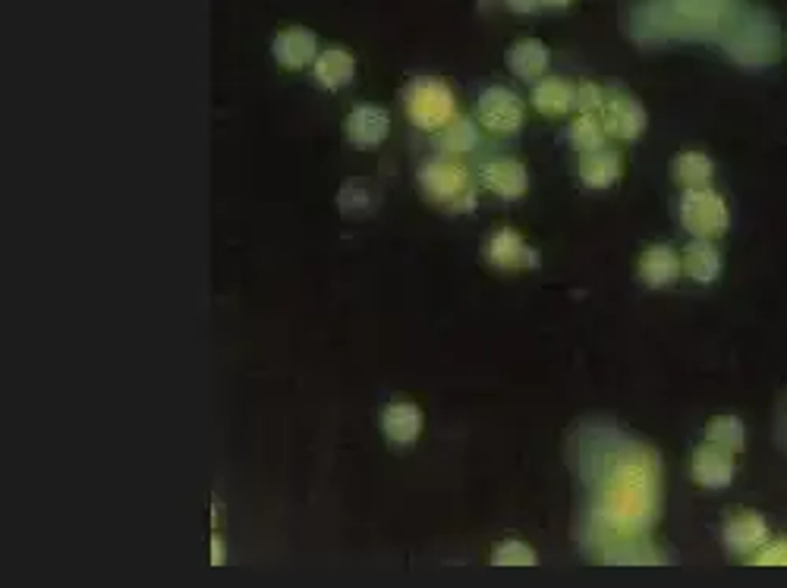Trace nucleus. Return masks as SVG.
I'll use <instances>...</instances> for the list:
<instances>
[{"mask_svg":"<svg viewBox=\"0 0 787 588\" xmlns=\"http://www.w3.org/2000/svg\"><path fill=\"white\" fill-rule=\"evenodd\" d=\"M724 47L734 61L746 66H768L781 51V32L772 13H746L744 20L731 25V39Z\"/></svg>","mask_w":787,"mask_h":588,"instance_id":"3","label":"nucleus"},{"mask_svg":"<svg viewBox=\"0 0 787 588\" xmlns=\"http://www.w3.org/2000/svg\"><path fill=\"white\" fill-rule=\"evenodd\" d=\"M508 66H511V73L517 79L539 83L545 76V70L552 66V51H549V44L539 42V39H520L508 51Z\"/></svg>","mask_w":787,"mask_h":588,"instance_id":"19","label":"nucleus"},{"mask_svg":"<svg viewBox=\"0 0 787 588\" xmlns=\"http://www.w3.org/2000/svg\"><path fill=\"white\" fill-rule=\"evenodd\" d=\"M476 117H479V127L491 132V136H513L523 127V101L520 95L504 88V85H489L482 95H479V105H476Z\"/></svg>","mask_w":787,"mask_h":588,"instance_id":"7","label":"nucleus"},{"mask_svg":"<svg viewBox=\"0 0 787 588\" xmlns=\"http://www.w3.org/2000/svg\"><path fill=\"white\" fill-rule=\"evenodd\" d=\"M598 120H602L605 132L620 139V142H634L649 127V114H646L642 101H637L630 92H620V88L608 92L605 105L598 110Z\"/></svg>","mask_w":787,"mask_h":588,"instance_id":"8","label":"nucleus"},{"mask_svg":"<svg viewBox=\"0 0 787 588\" xmlns=\"http://www.w3.org/2000/svg\"><path fill=\"white\" fill-rule=\"evenodd\" d=\"M598 564H615V567H656L664 564L661 550L649 542V532H634V535H617L605 545L596 547Z\"/></svg>","mask_w":787,"mask_h":588,"instance_id":"9","label":"nucleus"},{"mask_svg":"<svg viewBox=\"0 0 787 588\" xmlns=\"http://www.w3.org/2000/svg\"><path fill=\"white\" fill-rule=\"evenodd\" d=\"M712 173H715V164L702 151H683L671 161V177L681 183L683 190H709Z\"/></svg>","mask_w":787,"mask_h":588,"instance_id":"23","label":"nucleus"},{"mask_svg":"<svg viewBox=\"0 0 787 588\" xmlns=\"http://www.w3.org/2000/svg\"><path fill=\"white\" fill-rule=\"evenodd\" d=\"M608 92L596 83H579L576 85V110L579 114H598L605 105Z\"/></svg>","mask_w":787,"mask_h":588,"instance_id":"29","label":"nucleus"},{"mask_svg":"<svg viewBox=\"0 0 787 588\" xmlns=\"http://www.w3.org/2000/svg\"><path fill=\"white\" fill-rule=\"evenodd\" d=\"M482 186L498 199H520L530 190V173L513 158H494L482 168Z\"/></svg>","mask_w":787,"mask_h":588,"instance_id":"17","label":"nucleus"},{"mask_svg":"<svg viewBox=\"0 0 787 588\" xmlns=\"http://www.w3.org/2000/svg\"><path fill=\"white\" fill-rule=\"evenodd\" d=\"M489 261L498 271H535L542 265L539 253L511 227L498 231L489 239Z\"/></svg>","mask_w":787,"mask_h":588,"instance_id":"10","label":"nucleus"},{"mask_svg":"<svg viewBox=\"0 0 787 588\" xmlns=\"http://www.w3.org/2000/svg\"><path fill=\"white\" fill-rule=\"evenodd\" d=\"M272 57L284 70H306L309 64H316V57H319V39H316V32L299 29V25L284 29V32H277L275 42H272Z\"/></svg>","mask_w":787,"mask_h":588,"instance_id":"11","label":"nucleus"},{"mask_svg":"<svg viewBox=\"0 0 787 588\" xmlns=\"http://www.w3.org/2000/svg\"><path fill=\"white\" fill-rule=\"evenodd\" d=\"M693 479H696V484L712 488V491L727 488L734 482V453L722 443H700L696 453H693Z\"/></svg>","mask_w":787,"mask_h":588,"instance_id":"12","label":"nucleus"},{"mask_svg":"<svg viewBox=\"0 0 787 588\" xmlns=\"http://www.w3.org/2000/svg\"><path fill=\"white\" fill-rule=\"evenodd\" d=\"M419 186L426 192L428 202H435L438 209L450 211H472L476 205V186L469 170L454 161V158H432L419 170Z\"/></svg>","mask_w":787,"mask_h":588,"instance_id":"2","label":"nucleus"},{"mask_svg":"<svg viewBox=\"0 0 787 588\" xmlns=\"http://www.w3.org/2000/svg\"><path fill=\"white\" fill-rule=\"evenodd\" d=\"M731 0H661L664 10V32L671 35H709L715 25H722Z\"/></svg>","mask_w":787,"mask_h":588,"instance_id":"5","label":"nucleus"},{"mask_svg":"<svg viewBox=\"0 0 787 588\" xmlns=\"http://www.w3.org/2000/svg\"><path fill=\"white\" fill-rule=\"evenodd\" d=\"M530 101L542 117H564L576 107V85L561 76H545L532 85Z\"/></svg>","mask_w":787,"mask_h":588,"instance_id":"20","label":"nucleus"},{"mask_svg":"<svg viewBox=\"0 0 787 588\" xmlns=\"http://www.w3.org/2000/svg\"><path fill=\"white\" fill-rule=\"evenodd\" d=\"M479 146V127L472 120H454L450 127L442 129V148L447 154H467Z\"/></svg>","mask_w":787,"mask_h":588,"instance_id":"26","label":"nucleus"},{"mask_svg":"<svg viewBox=\"0 0 787 588\" xmlns=\"http://www.w3.org/2000/svg\"><path fill=\"white\" fill-rule=\"evenodd\" d=\"M312 76H316V83H319L325 92H341V88H347V85L353 83V76H357V61H353V54H350L347 47L331 44L328 51H321L319 57H316Z\"/></svg>","mask_w":787,"mask_h":588,"instance_id":"18","label":"nucleus"},{"mask_svg":"<svg viewBox=\"0 0 787 588\" xmlns=\"http://www.w3.org/2000/svg\"><path fill=\"white\" fill-rule=\"evenodd\" d=\"M545 7H554V10H564V7H571V0H545Z\"/></svg>","mask_w":787,"mask_h":588,"instance_id":"32","label":"nucleus"},{"mask_svg":"<svg viewBox=\"0 0 787 588\" xmlns=\"http://www.w3.org/2000/svg\"><path fill=\"white\" fill-rule=\"evenodd\" d=\"M491 564H494V567H535V564H539V554H535L527 542L511 538V542L494 545Z\"/></svg>","mask_w":787,"mask_h":588,"instance_id":"27","label":"nucleus"},{"mask_svg":"<svg viewBox=\"0 0 787 588\" xmlns=\"http://www.w3.org/2000/svg\"><path fill=\"white\" fill-rule=\"evenodd\" d=\"M567 139H571V146L583 154V151L605 148L608 132H605V127H602L598 114H579L574 124H571V129H567Z\"/></svg>","mask_w":787,"mask_h":588,"instance_id":"24","label":"nucleus"},{"mask_svg":"<svg viewBox=\"0 0 787 588\" xmlns=\"http://www.w3.org/2000/svg\"><path fill=\"white\" fill-rule=\"evenodd\" d=\"M504 7L513 10V13H520V17H530V13L545 7V0H504Z\"/></svg>","mask_w":787,"mask_h":588,"instance_id":"30","label":"nucleus"},{"mask_svg":"<svg viewBox=\"0 0 787 588\" xmlns=\"http://www.w3.org/2000/svg\"><path fill=\"white\" fill-rule=\"evenodd\" d=\"M212 564L214 567H221V564H224V545H221V538H217V535H212Z\"/></svg>","mask_w":787,"mask_h":588,"instance_id":"31","label":"nucleus"},{"mask_svg":"<svg viewBox=\"0 0 787 588\" xmlns=\"http://www.w3.org/2000/svg\"><path fill=\"white\" fill-rule=\"evenodd\" d=\"M746 564H753V567H787V538L766 542L759 550H753L746 557Z\"/></svg>","mask_w":787,"mask_h":588,"instance_id":"28","label":"nucleus"},{"mask_svg":"<svg viewBox=\"0 0 787 588\" xmlns=\"http://www.w3.org/2000/svg\"><path fill=\"white\" fill-rule=\"evenodd\" d=\"M620 168L624 164H620L617 151H611V148H596V151H583L579 154V180L589 190L615 186L617 180H620Z\"/></svg>","mask_w":787,"mask_h":588,"instance_id":"21","label":"nucleus"},{"mask_svg":"<svg viewBox=\"0 0 787 588\" xmlns=\"http://www.w3.org/2000/svg\"><path fill=\"white\" fill-rule=\"evenodd\" d=\"M681 261L687 277L696 280V284H712V280H719V274H722V255L712 246V239H693V243L683 249Z\"/></svg>","mask_w":787,"mask_h":588,"instance_id":"22","label":"nucleus"},{"mask_svg":"<svg viewBox=\"0 0 787 588\" xmlns=\"http://www.w3.org/2000/svg\"><path fill=\"white\" fill-rule=\"evenodd\" d=\"M593 547L617 535L649 532L661 513V462L652 447L611 431V447L596 450Z\"/></svg>","mask_w":787,"mask_h":588,"instance_id":"1","label":"nucleus"},{"mask_svg":"<svg viewBox=\"0 0 787 588\" xmlns=\"http://www.w3.org/2000/svg\"><path fill=\"white\" fill-rule=\"evenodd\" d=\"M343 129H347L350 146L379 148L384 139H387V132H391V117H387L384 107L357 105L350 114H347Z\"/></svg>","mask_w":787,"mask_h":588,"instance_id":"13","label":"nucleus"},{"mask_svg":"<svg viewBox=\"0 0 787 588\" xmlns=\"http://www.w3.org/2000/svg\"><path fill=\"white\" fill-rule=\"evenodd\" d=\"M705 441L722 443L731 453H741L746 441L744 421L737 419V416H719V419H712L705 425Z\"/></svg>","mask_w":787,"mask_h":588,"instance_id":"25","label":"nucleus"},{"mask_svg":"<svg viewBox=\"0 0 787 588\" xmlns=\"http://www.w3.org/2000/svg\"><path fill=\"white\" fill-rule=\"evenodd\" d=\"M683 271L681 255L674 253L671 246H649L642 258H639V280L652 290H664V287H674L678 277Z\"/></svg>","mask_w":787,"mask_h":588,"instance_id":"15","label":"nucleus"},{"mask_svg":"<svg viewBox=\"0 0 787 588\" xmlns=\"http://www.w3.org/2000/svg\"><path fill=\"white\" fill-rule=\"evenodd\" d=\"M766 542V520H763L759 513H753V510H741V513H734V516L724 523V547H727L731 554H746V557H749L753 550H759Z\"/></svg>","mask_w":787,"mask_h":588,"instance_id":"14","label":"nucleus"},{"mask_svg":"<svg viewBox=\"0 0 787 588\" xmlns=\"http://www.w3.org/2000/svg\"><path fill=\"white\" fill-rule=\"evenodd\" d=\"M382 431L394 447H410L423 435V409L416 403L397 399L382 413Z\"/></svg>","mask_w":787,"mask_h":588,"instance_id":"16","label":"nucleus"},{"mask_svg":"<svg viewBox=\"0 0 787 588\" xmlns=\"http://www.w3.org/2000/svg\"><path fill=\"white\" fill-rule=\"evenodd\" d=\"M681 221L696 239H719L731 227V214L719 192L687 190L681 199Z\"/></svg>","mask_w":787,"mask_h":588,"instance_id":"6","label":"nucleus"},{"mask_svg":"<svg viewBox=\"0 0 787 588\" xmlns=\"http://www.w3.org/2000/svg\"><path fill=\"white\" fill-rule=\"evenodd\" d=\"M404 107L410 124L423 132H442L457 117V98H454L450 85L435 76H423V79L410 83V88L404 92Z\"/></svg>","mask_w":787,"mask_h":588,"instance_id":"4","label":"nucleus"}]
</instances>
